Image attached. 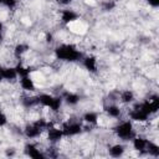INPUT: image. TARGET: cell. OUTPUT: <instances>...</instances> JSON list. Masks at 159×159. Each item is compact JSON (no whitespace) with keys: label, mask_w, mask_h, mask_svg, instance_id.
I'll return each instance as SVG.
<instances>
[{"label":"cell","mask_w":159,"mask_h":159,"mask_svg":"<svg viewBox=\"0 0 159 159\" xmlns=\"http://www.w3.org/2000/svg\"><path fill=\"white\" fill-rule=\"evenodd\" d=\"M78 19H80V14L71 7H65V9L60 10V21L65 25L73 24Z\"/></svg>","instance_id":"obj_7"},{"label":"cell","mask_w":159,"mask_h":159,"mask_svg":"<svg viewBox=\"0 0 159 159\" xmlns=\"http://www.w3.org/2000/svg\"><path fill=\"white\" fill-rule=\"evenodd\" d=\"M30 50V46L25 42H19L14 46V50H12V53L16 58H21L24 55H26Z\"/></svg>","instance_id":"obj_17"},{"label":"cell","mask_w":159,"mask_h":159,"mask_svg":"<svg viewBox=\"0 0 159 159\" xmlns=\"http://www.w3.org/2000/svg\"><path fill=\"white\" fill-rule=\"evenodd\" d=\"M65 138L70 137H76L83 132V123L81 120H75V119H66L60 124Z\"/></svg>","instance_id":"obj_5"},{"label":"cell","mask_w":159,"mask_h":159,"mask_svg":"<svg viewBox=\"0 0 159 159\" xmlns=\"http://www.w3.org/2000/svg\"><path fill=\"white\" fill-rule=\"evenodd\" d=\"M56 1H58V2L62 4V5H70L71 2H73V1H76V0H56Z\"/></svg>","instance_id":"obj_23"},{"label":"cell","mask_w":159,"mask_h":159,"mask_svg":"<svg viewBox=\"0 0 159 159\" xmlns=\"http://www.w3.org/2000/svg\"><path fill=\"white\" fill-rule=\"evenodd\" d=\"M145 154H148L149 157H153V158H158L159 157V145L154 140L149 139L148 147H147V150H145Z\"/></svg>","instance_id":"obj_18"},{"label":"cell","mask_w":159,"mask_h":159,"mask_svg":"<svg viewBox=\"0 0 159 159\" xmlns=\"http://www.w3.org/2000/svg\"><path fill=\"white\" fill-rule=\"evenodd\" d=\"M61 97H62L63 104H66V106H68V107H76V106L80 103V101H81L80 94L76 93V92H66V93H65L63 96H61Z\"/></svg>","instance_id":"obj_16"},{"label":"cell","mask_w":159,"mask_h":159,"mask_svg":"<svg viewBox=\"0 0 159 159\" xmlns=\"http://www.w3.org/2000/svg\"><path fill=\"white\" fill-rule=\"evenodd\" d=\"M55 1H56V0H55Z\"/></svg>","instance_id":"obj_25"},{"label":"cell","mask_w":159,"mask_h":159,"mask_svg":"<svg viewBox=\"0 0 159 159\" xmlns=\"http://www.w3.org/2000/svg\"><path fill=\"white\" fill-rule=\"evenodd\" d=\"M82 66L89 72V73H97L98 72V60L94 55H83L81 58Z\"/></svg>","instance_id":"obj_11"},{"label":"cell","mask_w":159,"mask_h":159,"mask_svg":"<svg viewBox=\"0 0 159 159\" xmlns=\"http://www.w3.org/2000/svg\"><path fill=\"white\" fill-rule=\"evenodd\" d=\"M45 133H46V139H47V142L50 143V145H56V144H58V143L65 138L61 127H60V125L51 124V123H50L48 127L46 128Z\"/></svg>","instance_id":"obj_6"},{"label":"cell","mask_w":159,"mask_h":159,"mask_svg":"<svg viewBox=\"0 0 159 159\" xmlns=\"http://www.w3.org/2000/svg\"><path fill=\"white\" fill-rule=\"evenodd\" d=\"M118 101L124 106L133 104L135 102V93L132 89H122L118 93Z\"/></svg>","instance_id":"obj_13"},{"label":"cell","mask_w":159,"mask_h":159,"mask_svg":"<svg viewBox=\"0 0 159 159\" xmlns=\"http://www.w3.org/2000/svg\"><path fill=\"white\" fill-rule=\"evenodd\" d=\"M37 102H39V106L48 109L52 113L60 112V109L63 106V101L61 96H53L50 93H39Z\"/></svg>","instance_id":"obj_4"},{"label":"cell","mask_w":159,"mask_h":159,"mask_svg":"<svg viewBox=\"0 0 159 159\" xmlns=\"http://www.w3.org/2000/svg\"><path fill=\"white\" fill-rule=\"evenodd\" d=\"M127 148L123 143H113L108 147V155L112 158H120L124 155Z\"/></svg>","instance_id":"obj_14"},{"label":"cell","mask_w":159,"mask_h":159,"mask_svg":"<svg viewBox=\"0 0 159 159\" xmlns=\"http://www.w3.org/2000/svg\"><path fill=\"white\" fill-rule=\"evenodd\" d=\"M19 86L20 88L26 92V93H32L36 91V83L34 81V78L31 77V75L29 76H24V77H19Z\"/></svg>","instance_id":"obj_12"},{"label":"cell","mask_w":159,"mask_h":159,"mask_svg":"<svg viewBox=\"0 0 159 159\" xmlns=\"http://www.w3.org/2000/svg\"><path fill=\"white\" fill-rule=\"evenodd\" d=\"M112 130H113L116 138H118L122 142H130V139L137 134L134 123L129 118H125V119L120 118V119H118L117 124L113 127Z\"/></svg>","instance_id":"obj_2"},{"label":"cell","mask_w":159,"mask_h":159,"mask_svg":"<svg viewBox=\"0 0 159 159\" xmlns=\"http://www.w3.org/2000/svg\"><path fill=\"white\" fill-rule=\"evenodd\" d=\"M114 7H116V2H114L113 0H106V1L102 4V9L106 10V11H109V10H112V9H114Z\"/></svg>","instance_id":"obj_20"},{"label":"cell","mask_w":159,"mask_h":159,"mask_svg":"<svg viewBox=\"0 0 159 159\" xmlns=\"http://www.w3.org/2000/svg\"><path fill=\"white\" fill-rule=\"evenodd\" d=\"M7 122H9V119H7V116L5 114V112L0 108V128H2V127H5L6 124H7Z\"/></svg>","instance_id":"obj_21"},{"label":"cell","mask_w":159,"mask_h":159,"mask_svg":"<svg viewBox=\"0 0 159 159\" xmlns=\"http://www.w3.org/2000/svg\"><path fill=\"white\" fill-rule=\"evenodd\" d=\"M103 112L106 113V116L108 118H112V119H120L122 118V114H123V109L122 107L116 103V102H111L108 104H106L103 107Z\"/></svg>","instance_id":"obj_9"},{"label":"cell","mask_w":159,"mask_h":159,"mask_svg":"<svg viewBox=\"0 0 159 159\" xmlns=\"http://www.w3.org/2000/svg\"><path fill=\"white\" fill-rule=\"evenodd\" d=\"M24 152H25V154L29 158H32V159H42V158H46V154H45L43 149H41L37 144L31 143V142L25 144Z\"/></svg>","instance_id":"obj_8"},{"label":"cell","mask_w":159,"mask_h":159,"mask_svg":"<svg viewBox=\"0 0 159 159\" xmlns=\"http://www.w3.org/2000/svg\"><path fill=\"white\" fill-rule=\"evenodd\" d=\"M55 57L65 62H77L83 57L82 51L73 43H60L53 50Z\"/></svg>","instance_id":"obj_1"},{"label":"cell","mask_w":159,"mask_h":159,"mask_svg":"<svg viewBox=\"0 0 159 159\" xmlns=\"http://www.w3.org/2000/svg\"><path fill=\"white\" fill-rule=\"evenodd\" d=\"M48 124L50 123L43 118L34 119V120H31V122L25 124V127L22 129V134H24V137H26L30 140L31 139H37L45 133V130L48 127Z\"/></svg>","instance_id":"obj_3"},{"label":"cell","mask_w":159,"mask_h":159,"mask_svg":"<svg viewBox=\"0 0 159 159\" xmlns=\"http://www.w3.org/2000/svg\"><path fill=\"white\" fill-rule=\"evenodd\" d=\"M148 142H149V138L142 135V134H135L132 139H130V143H132V148L138 152L139 154L140 153H144L145 154V150H147V147H148Z\"/></svg>","instance_id":"obj_10"},{"label":"cell","mask_w":159,"mask_h":159,"mask_svg":"<svg viewBox=\"0 0 159 159\" xmlns=\"http://www.w3.org/2000/svg\"><path fill=\"white\" fill-rule=\"evenodd\" d=\"M147 1V4L150 6V7H153V9H158L159 7V0H145Z\"/></svg>","instance_id":"obj_22"},{"label":"cell","mask_w":159,"mask_h":159,"mask_svg":"<svg viewBox=\"0 0 159 159\" xmlns=\"http://www.w3.org/2000/svg\"><path fill=\"white\" fill-rule=\"evenodd\" d=\"M0 83H1V80H0Z\"/></svg>","instance_id":"obj_24"},{"label":"cell","mask_w":159,"mask_h":159,"mask_svg":"<svg viewBox=\"0 0 159 159\" xmlns=\"http://www.w3.org/2000/svg\"><path fill=\"white\" fill-rule=\"evenodd\" d=\"M81 122L88 125H96L99 122V114L98 112H94V111H87L82 114Z\"/></svg>","instance_id":"obj_15"},{"label":"cell","mask_w":159,"mask_h":159,"mask_svg":"<svg viewBox=\"0 0 159 159\" xmlns=\"http://www.w3.org/2000/svg\"><path fill=\"white\" fill-rule=\"evenodd\" d=\"M19 4V0H0V5L9 10H14Z\"/></svg>","instance_id":"obj_19"}]
</instances>
